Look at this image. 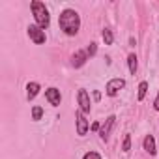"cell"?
I'll return each instance as SVG.
<instances>
[{
    "instance_id": "cell-12",
    "label": "cell",
    "mask_w": 159,
    "mask_h": 159,
    "mask_svg": "<svg viewBox=\"0 0 159 159\" xmlns=\"http://www.w3.org/2000/svg\"><path fill=\"white\" fill-rule=\"evenodd\" d=\"M127 64H129V71L135 75V71H137V67H139V62H137V56L135 54H129L127 56Z\"/></svg>"
},
{
    "instance_id": "cell-11",
    "label": "cell",
    "mask_w": 159,
    "mask_h": 159,
    "mask_svg": "<svg viewBox=\"0 0 159 159\" xmlns=\"http://www.w3.org/2000/svg\"><path fill=\"white\" fill-rule=\"evenodd\" d=\"M38 94H39V84L38 83H28L26 84V98L28 99H34Z\"/></svg>"
},
{
    "instance_id": "cell-8",
    "label": "cell",
    "mask_w": 159,
    "mask_h": 159,
    "mask_svg": "<svg viewBox=\"0 0 159 159\" xmlns=\"http://www.w3.org/2000/svg\"><path fill=\"white\" fill-rule=\"evenodd\" d=\"M45 98H47V101H49L52 107H58L60 101H62V96H60V90H58V88H49V90H45Z\"/></svg>"
},
{
    "instance_id": "cell-7",
    "label": "cell",
    "mask_w": 159,
    "mask_h": 159,
    "mask_svg": "<svg viewBox=\"0 0 159 159\" xmlns=\"http://www.w3.org/2000/svg\"><path fill=\"white\" fill-rule=\"evenodd\" d=\"M79 105H81V111L83 112H90V109H92V103H90V96H88V92L86 90H79Z\"/></svg>"
},
{
    "instance_id": "cell-1",
    "label": "cell",
    "mask_w": 159,
    "mask_h": 159,
    "mask_svg": "<svg viewBox=\"0 0 159 159\" xmlns=\"http://www.w3.org/2000/svg\"><path fill=\"white\" fill-rule=\"evenodd\" d=\"M58 25L66 36H75L81 28V17L75 10H64L58 17Z\"/></svg>"
},
{
    "instance_id": "cell-15",
    "label": "cell",
    "mask_w": 159,
    "mask_h": 159,
    "mask_svg": "<svg viewBox=\"0 0 159 159\" xmlns=\"http://www.w3.org/2000/svg\"><path fill=\"white\" fill-rule=\"evenodd\" d=\"M41 116H43V109L36 105V107L32 109V120H41Z\"/></svg>"
},
{
    "instance_id": "cell-17",
    "label": "cell",
    "mask_w": 159,
    "mask_h": 159,
    "mask_svg": "<svg viewBox=\"0 0 159 159\" xmlns=\"http://www.w3.org/2000/svg\"><path fill=\"white\" fill-rule=\"evenodd\" d=\"M83 159H101V155H99L98 152H86Z\"/></svg>"
},
{
    "instance_id": "cell-14",
    "label": "cell",
    "mask_w": 159,
    "mask_h": 159,
    "mask_svg": "<svg viewBox=\"0 0 159 159\" xmlns=\"http://www.w3.org/2000/svg\"><path fill=\"white\" fill-rule=\"evenodd\" d=\"M146 90H148V83H140V84H139V94H137L139 101H142V99H144V96H146Z\"/></svg>"
},
{
    "instance_id": "cell-18",
    "label": "cell",
    "mask_w": 159,
    "mask_h": 159,
    "mask_svg": "<svg viewBox=\"0 0 159 159\" xmlns=\"http://www.w3.org/2000/svg\"><path fill=\"white\" fill-rule=\"evenodd\" d=\"M96 51H98V47H96V43H90V45H88V49H86V52H88V56H94V54H96Z\"/></svg>"
},
{
    "instance_id": "cell-20",
    "label": "cell",
    "mask_w": 159,
    "mask_h": 159,
    "mask_svg": "<svg viewBox=\"0 0 159 159\" xmlns=\"http://www.w3.org/2000/svg\"><path fill=\"white\" fill-rule=\"evenodd\" d=\"M92 129H94V131H98V129H101V125H99V122H94V124H92Z\"/></svg>"
},
{
    "instance_id": "cell-4",
    "label": "cell",
    "mask_w": 159,
    "mask_h": 159,
    "mask_svg": "<svg viewBox=\"0 0 159 159\" xmlns=\"http://www.w3.org/2000/svg\"><path fill=\"white\" fill-rule=\"evenodd\" d=\"M75 118H77V135L84 137L86 131H88V120L84 118V112H83V111H79V112L75 114Z\"/></svg>"
},
{
    "instance_id": "cell-9",
    "label": "cell",
    "mask_w": 159,
    "mask_h": 159,
    "mask_svg": "<svg viewBox=\"0 0 159 159\" xmlns=\"http://www.w3.org/2000/svg\"><path fill=\"white\" fill-rule=\"evenodd\" d=\"M86 60H88V52H86V51H77V52L73 54L71 64H73L75 67H81V66H84Z\"/></svg>"
},
{
    "instance_id": "cell-16",
    "label": "cell",
    "mask_w": 159,
    "mask_h": 159,
    "mask_svg": "<svg viewBox=\"0 0 159 159\" xmlns=\"http://www.w3.org/2000/svg\"><path fill=\"white\" fill-rule=\"evenodd\" d=\"M122 150H124V152H129V150H131V137H129V135H125V137H124Z\"/></svg>"
},
{
    "instance_id": "cell-21",
    "label": "cell",
    "mask_w": 159,
    "mask_h": 159,
    "mask_svg": "<svg viewBox=\"0 0 159 159\" xmlns=\"http://www.w3.org/2000/svg\"><path fill=\"white\" fill-rule=\"evenodd\" d=\"M94 99L99 101V99H101V94H99V92H94Z\"/></svg>"
},
{
    "instance_id": "cell-2",
    "label": "cell",
    "mask_w": 159,
    "mask_h": 159,
    "mask_svg": "<svg viewBox=\"0 0 159 159\" xmlns=\"http://www.w3.org/2000/svg\"><path fill=\"white\" fill-rule=\"evenodd\" d=\"M30 8H32V13H34V19H36V23H38V26H39V28H49L51 17H49V10L45 8V4L34 0V2L30 4Z\"/></svg>"
},
{
    "instance_id": "cell-5",
    "label": "cell",
    "mask_w": 159,
    "mask_h": 159,
    "mask_svg": "<svg viewBox=\"0 0 159 159\" xmlns=\"http://www.w3.org/2000/svg\"><path fill=\"white\" fill-rule=\"evenodd\" d=\"M114 124H116V116H109V118L105 120V124H103L101 129H99V137H101L103 140H107V139L111 137V131H112Z\"/></svg>"
},
{
    "instance_id": "cell-10",
    "label": "cell",
    "mask_w": 159,
    "mask_h": 159,
    "mask_svg": "<svg viewBox=\"0 0 159 159\" xmlns=\"http://www.w3.org/2000/svg\"><path fill=\"white\" fill-rule=\"evenodd\" d=\"M144 150L150 153V155H155V139L152 137V135H146V139H144Z\"/></svg>"
},
{
    "instance_id": "cell-3",
    "label": "cell",
    "mask_w": 159,
    "mask_h": 159,
    "mask_svg": "<svg viewBox=\"0 0 159 159\" xmlns=\"http://www.w3.org/2000/svg\"><path fill=\"white\" fill-rule=\"evenodd\" d=\"M124 86H125V81H124V79H111V81L107 83V86H105L107 96H116Z\"/></svg>"
},
{
    "instance_id": "cell-6",
    "label": "cell",
    "mask_w": 159,
    "mask_h": 159,
    "mask_svg": "<svg viewBox=\"0 0 159 159\" xmlns=\"http://www.w3.org/2000/svg\"><path fill=\"white\" fill-rule=\"evenodd\" d=\"M28 36H30V39H32L34 43H38V45L45 43V32H43L39 26H28Z\"/></svg>"
},
{
    "instance_id": "cell-13",
    "label": "cell",
    "mask_w": 159,
    "mask_h": 159,
    "mask_svg": "<svg viewBox=\"0 0 159 159\" xmlns=\"http://www.w3.org/2000/svg\"><path fill=\"white\" fill-rule=\"evenodd\" d=\"M103 41H105V45H112V41H114V36H112V32L109 28L103 30Z\"/></svg>"
},
{
    "instance_id": "cell-19",
    "label": "cell",
    "mask_w": 159,
    "mask_h": 159,
    "mask_svg": "<svg viewBox=\"0 0 159 159\" xmlns=\"http://www.w3.org/2000/svg\"><path fill=\"white\" fill-rule=\"evenodd\" d=\"M153 109L159 111V94H157V98H155V101H153Z\"/></svg>"
}]
</instances>
